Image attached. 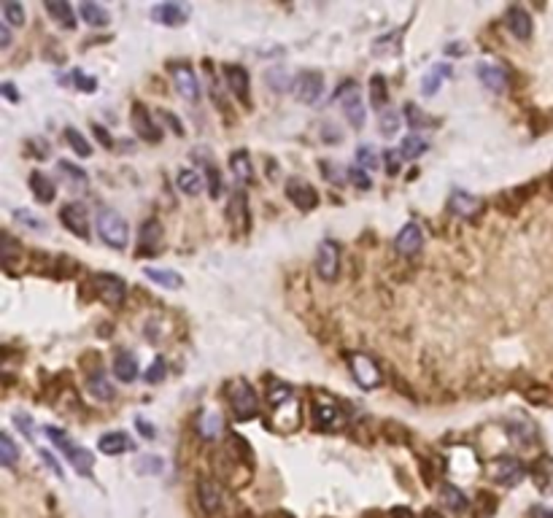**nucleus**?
Here are the masks:
<instances>
[{"instance_id":"f257e3e1","label":"nucleus","mask_w":553,"mask_h":518,"mask_svg":"<svg viewBox=\"0 0 553 518\" xmlns=\"http://www.w3.org/2000/svg\"><path fill=\"white\" fill-rule=\"evenodd\" d=\"M46 435H49L51 443H54L57 448H60V451H62V454H65V459H68V462H71V465H73V467L78 469L81 475H89V472H92V467H95V456H92L87 448L76 445L73 440H71L68 435H62L57 426H46Z\"/></svg>"},{"instance_id":"f03ea898","label":"nucleus","mask_w":553,"mask_h":518,"mask_svg":"<svg viewBox=\"0 0 553 518\" xmlns=\"http://www.w3.org/2000/svg\"><path fill=\"white\" fill-rule=\"evenodd\" d=\"M227 399H229L232 413H235V419L238 421L254 419V416L259 413V399H256V392H254L243 378H238V381H232V383L227 386Z\"/></svg>"},{"instance_id":"7ed1b4c3","label":"nucleus","mask_w":553,"mask_h":518,"mask_svg":"<svg viewBox=\"0 0 553 518\" xmlns=\"http://www.w3.org/2000/svg\"><path fill=\"white\" fill-rule=\"evenodd\" d=\"M92 289H95V295L100 297L103 302H108V305H122L127 297V286L125 281L119 278V275H114V273H98L95 278H92Z\"/></svg>"},{"instance_id":"20e7f679","label":"nucleus","mask_w":553,"mask_h":518,"mask_svg":"<svg viewBox=\"0 0 553 518\" xmlns=\"http://www.w3.org/2000/svg\"><path fill=\"white\" fill-rule=\"evenodd\" d=\"M98 232L100 238L114 248H122L127 243V222L116 211H100L98 216Z\"/></svg>"},{"instance_id":"39448f33","label":"nucleus","mask_w":553,"mask_h":518,"mask_svg":"<svg viewBox=\"0 0 553 518\" xmlns=\"http://www.w3.org/2000/svg\"><path fill=\"white\" fill-rule=\"evenodd\" d=\"M349 365H351L353 378H356V383H359L362 389H376V386H380V370H378V365L367 356V354H356V351H351V354H349Z\"/></svg>"},{"instance_id":"423d86ee","label":"nucleus","mask_w":553,"mask_h":518,"mask_svg":"<svg viewBox=\"0 0 553 518\" xmlns=\"http://www.w3.org/2000/svg\"><path fill=\"white\" fill-rule=\"evenodd\" d=\"M316 273L324 281H335L340 273V246L335 241H324L316 251Z\"/></svg>"},{"instance_id":"0eeeda50","label":"nucleus","mask_w":553,"mask_h":518,"mask_svg":"<svg viewBox=\"0 0 553 518\" xmlns=\"http://www.w3.org/2000/svg\"><path fill=\"white\" fill-rule=\"evenodd\" d=\"M340 105H343L346 119L359 130L365 124V103H362V92H359V87L353 81L343 84V89H340Z\"/></svg>"},{"instance_id":"6e6552de","label":"nucleus","mask_w":553,"mask_h":518,"mask_svg":"<svg viewBox=\"0 0 553 518\" xmlns=\"http://www.w3.org/2000/svg\"><path fill=\"white\" fill-rule=\"evenodd\" d=\"M170 76H173V81H176L178 92L189 100V103H198V100H200V81H198L195 71H192L186 62H170Z\"/></svg>"},{"instance_id":"1a4fd4ad","label":"nucleus","mask_w":553,"mask_h":518,"mask_svg":"<svg viewBox=\"0 0 553 518\" xmlns=\"http://www.w3.org/2000/svg\"><path fill=\"white\" fill-rule=\"evenodd\" d=\"M313 424H316V429H332L337 419H340V408H337V402L332 399L329 395H322V392H316L313 395Z\"/></svg>"},{"instance_id":"9d476101","label":"nucleus","mask_w":553,"mask_h":518,"mask_svg":"<svg viewBox=\"0 0 553 518\" xmlns=\"http://www.w3.org/2000/svg\"><path fill=\"white\" fill-rule=\"evenodd\" d=\"M60 222L65 224L76 238H84V241L89 238V216H87V208H84L81 202H68V205H62Z\"/></svg>"},{"instance_id":"9b49d317","label":"nucleus","mask_w":553,"mask_h":518,"mask_svg":"<svg viewBox=\"0 0 553 518\" xmlns=\"http://www.w3.org/2000/svg\"><path fill=\"white\" fill-rule=\"evenodd\" d=\"M491 478L497 481V483H502V486H518L524 478H527V467L518 462V459H513V456H502L494 467H491Z\"/></svg>"},{"instance_id":"f8f14e48","label":"nucleus","mask_w":553,"mask_h":518,"mask_svg":"<svg viewBox=\"0 0 553 518\" xmlns=\"http://www.w3.org/2000/svg\"><path fill=\"white\" fill-rule=\"evenodd\" d=\"M286 198L292 200L300 211H313V208L319 205L316 189H313L308 181H302V178H289V181H286Z\"/></svg>"},{"instance_id":"ddd939ff","label":"nucleus","mask_w":553,"mask_h":518,"mask_svg":"<svg viewBox=\"0 0 553 518\" xmlns=\"http://www.w3.org/2000/svg\"><path fill=\"white\" fill-rule=\"evenodd\" d=\"M295 92H297V100H302V103H316L322 98V92H324V76L319 71H302L297 76Z\"/></svg>"},{"instance_id":"4468645a","label":"nucleus","mask_w":553,"mask_h":518,"mask_svg":"<svg viewBox=\"0 0 553 518\" xmlns=\"http://www.w3.org/2000/svg\"><path fill=\"white\" fill-rule=\"evenodd\" d=\"M448 208H451L453 216H462V219H473L478 216L480 208H483V200L478 195H470L464 189H453L451 200H448Z\"/></svg>"},{"instance_id":"2eb2a0df","label":"nucleus","mask_w":553,"mask_h":518,"mask_svg":"<svg viewBox=\"0 0 553 518\" xmlns=\"http://www.w3.org/2000/svg\"><path fill=\"white\" fill-rule=\"evenodd\" d=\"M421 246H424V232H421V227L416 222L405 224L403 230H400V235L394 238V248L403 257H416L421 251Z\"/></svg>"},{"instance_id":"dca6fc26","label":"nucleus","mask_w":553,"mask_h":518,"mask_svg":"<svg viewBox=\"0 0 553 518\" xmlns=\"http://www.w3.org/2000/svg\"><path fill=\"white\" fill-rule=\"evenodd\" d=\"M186 17H189V8H186L184 3H159V6L151 8V19H157L159 25H168V27L184 25Z\"/></svg>"},{"instance_id":"f3484780","label":"nucleus","mask_w":553,"mask_h":518,"mask_svg":"<svg viewBox=\"0 0 553 518\" xmlns=\"http://www.w3.org/2000/svg\"><path fill=\"white\" fill-rule=\"evenodd\" d=\"M504 25H507V30H510L518 41H529V35H532V17L527 14V8L510 6V8L504 11Z\"/></svg>"},{"instance_id":"a211bd4d","label":"nucleus","mask_w":553,"mask_h":518,"mask_svg":"<svg viewBox=\"0 0 553 518\" xmlns=\"http://www.w3.org/2000/svg\"><path fill=\"white\" fill-rule=\"evenodd\" d=\"M132 127H135V132L143 138V141H151V144H157L159 138H162V132H159V127L154 124L151 119V114L141 105V103H135L132 105Z\"/></svg>"},{"instance_id":"6ab92c4d","label":"nucleus","mask_w":553,"mask_h":518,"mask_svg":"<svg viewBox=\"0 0 553 518\" xmlns=\"http://www.w3.org/2000/svg\"><path fill=\"white\" fill-rule=\"evenodd\" d=\"M475 74H478L480 84H483L486 89H491V92H504V87H507V71H504L502 65H497V62H480Z\"/></svg>"},{"instance_id":"aec40b11","label":"nucleus","mask_w":553,"mask_h":518,"mask_svg":"<svg viewBox=\"0 0 553 518\" xmlns=\"http://www.w3.org/2000/svg\"><path fill=\"white\" fill-rule=\"evenodd\" d=\"M159 246H162V224L157 219L143 222L138 232V254H157Z\"/></svg>"},{"instance_id":"412c9836","label":"nucleus","mask_w":553,"mask_h":518,"mask_svg":"<svg viewBox=\"0 0 553 518\" xmlns=\"http://www.w3.org/2000/svg\"><path fill=\"white\" fill-rule=\"evenodd\" d=\"M222 429H225V421L219 416V411L202 408L200 413H198V432H200V438H205V440H216V438L222 435Z\"/></svg>"},{"instance_id":"4be33fe9","label":"nucleus","mask_w":553,"mask_h":518,"mask_svg":"<svg viewBox=\"0 0 553 518\" xmlns=\"http://www.w3.org/2000/svg\"><path fill=\"white\" fill-rule=\"evenodd\" d=\"M225 78L232 89V95H238L240 103H249V74L240 65H225Z\"/></svg>"},{"instance_id":"5701e85b","label":"nucleus","mask_w":553,"mask_h":518,"mask_svg":"<svg viewBox=\"0 0 553 518\" xmlns=\"http://www.w3.org/2000/svg\"><path fill=\"white\" fill-rule=\"evenodd\" d=\"M198 497H200V508L205 513H216V510L222 508V486H219L216 481H211V478L200 481Z\"/></svg>"},{"instance_id":"b1692460","label":"nucleus","mask_w":553,"mask_h":518,"mask_svg":"<svg viewBox=\"0 0 553 518\" xmlns=\"http://www.w3.org/2000/svg\"><path fill=\"white\" fill-rule=\"evenodd\" d=\"M229 219L235 224L238 232H246L249 230V208H246V192H235L232 200H229Z\"/></svg>"},{"instance_id":"393cba45","label":"nucleus","mask_w":553,"mask_h":518,"mask_svg":"<svg viewBox=\"0 0 553 518\" xmlns=\"http://www.w3.org/2000/svg\"><path fill=\"white\" fill-rule=\"evenodd\" d=\"M114 375L119 378V381H135L138 378V362H135V356L130 354V351H119L116 356H114Z\"/></svg>"},{"instance_id":"a878e982","label":"nucleus","mask_w":553,"mask_h":518,"mask_svg":"<svg viewBox=\"0 0 553 518\" xmlns=\"http://www.w3.org/2000/svg\"><path fill=\"white\" fill-rule=\"evenodd\" d=\"M229 168L235 173V181H240V184H252L254 181V168H252V159H249V151H235L232 157H229Z\"/></svg>"},{"instance_id":"bb28decb","label":"nucleus","mask_w":553,"mask_h":518,"mask_svg":"<svg viewBox=\"0 0 553 518\" xmlns=\"http://www.w3.org/2000/svg\"><path fill=\"white\" fill-rule=\"evenodd\" d=\"M103 454H108V456H119V454H125L127 448H132L130 443V438H127L125 432H108V435H103L100 443H98Z\"/></svg>"},{"instance_id":"cd10ccee","label":"nucleus","mask_w":553,"mask_h":518,"mask_svg":"<svg viewBox=\"0 0 553 518\" xmlns=\"http://www.w3.org/2000/svg\"><path fill=\"white\" fill-rule=\"evenodd\" d=\"M30 192L35 195L38 202H51L54 200V181L44 173H33L30 175Z\"/></svg>"},{"instance_id":"c85d7f7f","label":"nucleus","mask_w":553,"mask_h":518,"mask_svg":"<svg viewBox=\"0 0 553 518\" xmlns=\"http://www.w3.org/2000/svg\"><path fill=\"white\" fill-rule=\"evenodd\" d=\"M451 76H453L451 65H434V68L424 76V81H421V92H424L427 98H432V95L440 89V81H443V78H451Z\"/></svg>"},{"instance_id":"c756f323","label":"nucleus","mask_w":553,"mask_h":518,"mask_svg":"<svg viewBox=\"0 0 553 518\" xmlns=\"http://www.w3.org/2000/svg\"><path fill=\"white\" fill-rule=\"evenodd\" d=\"M81 17H84V22L92 27H105L111 22V17H108V11L98 6V3H92V0H84L81 3Z\"/></svg>"},{"instance_id":"7c9ffc66","label":"nucleus","mask_w":553,"mask_h":518,"mask_svg":"<svg viewBox=\"0 0 553 518\" xmlns=\"http://www.w3.org/2000/svg\"><path fill=\"white\" fill-rule=\"evenodd\" d=\"M440 499H443V505L453 510V513H464L467 510V497L462 494V489H456L451 483H446L443 489H440Z\"/></svg>"},{"instance_id":"2f4dec72","label":"nucleus","mask_w":553,"mask_h":518,"mask_svg":"<svg viewBox=\"0 0 553 518\" xmlns=\"http://www.w3.org/2000/svg\"><path fill=\"white\" fill-rule=\"evenodd\" d=\"M46 11H49L51 17H54L62 27H68V30H73L76 27L73 8H71L68 3H62V0H49V3H46Z\"/></svg>"},{"instance_id":"473e14b6","label":"nucleus","mask_w":553,"mask_h":518,"mask_svg":"<svg viewBox=\"0 0 553 518\" xmlns=\"http://www.w3.org/2000/svg\"><path fill=\"white\" fill-rule=\"evenodd\" d=\"M87 389L98 397V399H111V397H114V386L108 383V378H105L100 370L92 372V375L87 378Z\"/></svg>"},{"instance_id":"72a5a7b5","label":"nucleus","mask_w":553,"mask_h":518,"mask_svg":"<svg viewBox=\"0 0 553 518\" xmlns=\"http://www.w3.org/2000/svg\"><path fill=\"white\" fill-rule=\"evenodd\" d=\"M146 278L154 281V284H159V286H165V289H178L181 286V275L173 270H159V268H146Z\"/></svg>"},{"instance_id":"f704fd0d","label":"nucleus","mask_w":553,"mask_h":518,"mask_svg":"<svg viewBox=\"0 0 553 518\" xmlns=\"http://www.w3.org/2000/svg\"><path fill=\"white\" fill-rule=\"evenodd\" d=\"M427 148H429V144L421 135H407L403 141V146H400V157H403V159H419Z\"/></svg>"},{"instance_id":"c9c22d12","label":"nucleus","mask_w":553,"mask_h":518,"mask_svg":"<svg viewBox=\"0 0 553 518\" xmlns=\"http://www.w3.org/2000/svg\"><path fill=\"white\" fill-rule=\"evenodd\" d=\"M176 184L184 195H198L202 189V175L198 171H181L176 178Z\"/></svg>"},{"instance_id":"e433bc0d","label":"nucleus","mask_w":553,"mask_h":518,"mask_svg":"<svg viewBox=\"0 0 553 518\" xmlns=\"http://www.w3.org/2000/svg\"><path fill=\"white\" fill-rule=\"evenodd\" d=\"M65 141L71 144V148H73L78 157H89V154H92V146L87 144V138H84L76 127H65Z\"/></svg>"},{"instance_id":"4c0bfd02","label":"nucleus","mask_w":553,"mask_h":518,"mask_svg":"<svg viewBox=\"0 0 553 518\" xmlns=\"http://www.w3.org/2000/svg\"><path fill=\"white\" fill-rule=\"evenodd\" d=\"M370 103L380 114L386 111L383 108L386 105V81H383V76H373V81H370Z\"/></svg>"},{"instance_id":"58836bf2","label":"nucleus","mask_w":553,"mask_h":518,"mask_svg":"<svg viewBox=\"0 0 553 518\" xmlns=\"http://www.w3.org/2000/svg\"><path fill=\"white\" fill-rule=\"evenodd\" d=\"M3 19H6V25H25V8L19 3H14V0H6L3 3Z\"/></svg>"},{"instance_id":"ea45409f","label":"nucleus","mask_w":553,"mask_h":518,"mask_svg":"<svg viewBox=\"0 0 553 518\" xmlns=\"http://www.w3.org/2000/svg\"><path fill=\"white\" fill-rule=\"evenodd\" d=\"M497 510V497H491L489 492L478 494V499H475V508H473V513L475 518H491V513Z\"/></svg>"},{"instance_id":"a19ab883","label":"nucleus","mask_w":553,"mask_h":518,"mask_svg":"<svg viewBox=\"0 0 553 518\" xmlns=\"http://www.w3.org/2000/svg\"><path fill=\"white\" fill-rule=\"evenodd\" d=\"M0 462H3V467H11L17 462V445H14L8 432L0 435Z\"/></svg>"},{"instance_id":"79ce46f5","label":"nucleus","mask_w":553,"mask_h":518,"mask_svg":"<svg viewBox=\"0 0 553 518\" xmlns=\"http://www.w3.org/2000/svg\"><path fill=\"white\" fill-rule=\"evenodd\" d=\"M356 162H359V168H362V171H365V168H367V171H378V165H380V162H378L376 148H373V146H359V148H356Z\"/></svg>"},{"instance_id":"37998d69","label":"nucleus","mask_w":553,"mask_h":518,"mask_svg":"<svg viewBox=\"0 0 553 518\" xmlns=\"http://www.w3.org/2000/svg\"><path fill=\"white\" fill-rule=\"evenodd\" d=\"M397 130H400V114L392 111V108L383 111V114H380V132H383V135H394Z\"/></svg>"},{"instance_id":"c03bdc74","label":"nucleus","mask_w":553,"mask_h":518,"mask_svg":"<svg viewBox=\"0 0 553 518\" xmlns=\"http://www.w3.org/2000/svg\"><path fill=\"white\" fill-rule=\"evenodd\" d=\"M267 84L276 89V92H286L289 87H292V81H289V74L286 71H281V68H273L270 74H267Z\"/></svg>"},{"instance_id":"a18cd8bd","label":"nucleus","mask_w":553,"mask_h":518,"mask_svg":"<svg viewBox=\"0 0 553 518\" xmlns=\"http://www.w3.org/2000/svg\"><path fill=\"white\" fill-rule=\"evenodd\" d=\"M346 175H349V181H351L356 189H370L373 187V181H370V175L362 171L359 165L356 168H351V171H346Z\"/></svg>"},{"instance_id":"49530a36","label":"nucleus","mask_w":553,"mask_h":518,"mask_svg":"<svg viewBox=\"0 0 553 518\" xmlns=\"http://www.w3.org/2000/svg\"><path fill=\"white\" fill-rule=\"evenodd\" d=\"M205 173H208V189H211V198H219V195H222V175H219V168L208 165Z\"/></svg>"},{"instance_id":"de8ad7c7","label":"nucleus","mask_w":553,"mask_h":518,"mask_svg":"<svg viewBox=\"0 0 553 518\" xmlns=\"http://www.w3.org/2000/svg\"><path fill=\"white\" fill-rule=\"evenodd\" d=\"M165 378V359L162 356H157L154 359V365H151L149 370H146V381L149 383H157V381H162Z\"/></svg>"},{"instance_id":"09e8293b","label":"nucleus","mask_w":553,"mask_h":518,"mask_svg":"<svg viewBox=\"0 0 553 518\" xmlns=\"http://www.w3.org/2000/svg\"><path fill=\"white\" fill-rule=\"evenodd\" d=\"M57 168H60V171H62V173H68V175H71L73 181H78V184H87V173L81 171V168H76V165H71V162H65V159H62V162H60Z\"/></svg>"},{"instance_id":"8fccbe9b","label":"nucleus","mask_w":553,"mask_h":518,"mask_svg":"<svg viewBox=\"0 0 553 518\" xmlns=\"http://www.w3.org/2000/svg\"><path fill=\"white\" fill-rule=\"evenodd\" d=\"M14 424H17V426L25 432L27 440H33V438H35V432H33V419H30L27 413H17V416H14Z\"/></svg>"},{"instance_id":"3c124183","label":"nucleus","mask_w":553,"mask_h":518,"mask_svg":"<svg viewBox=\"0 0 553 518\" xmlns=\"http://www.w3.org/2000/svg\"><path fill=\"white\" fill-rule=\"evenodd\" d=\"M73 78H76V84H78V89L81 92H95V76H84V74H73Z\"/></svg>"},{"instance_id":"603ef678","label":"nucleus","mask_w":553,"mask_h":518,"mask_svg":"<svg viewBox=\"0 0 553 518\" xmlns=\"http://www.w3.org/2000/svg\"><path fill=\"white\" fill-rule=\"evenodd\" d=\"M135 426L141 429V435H143L146 440H154V438H157V429H154V424H146L143 419H135Z\"/></svg>"},{"instance_id":"864d4df0","label":"nucleus","mask_w":553,"mask_h":518,"mask_svg":"<svg viewBox=\"0 0 553 518\" xmlns=\"http://www.w3.org/2000/svg\"><path fill=\"white\" fill-rule=\"evenodd\" d=\"M159 116H162L165 122H168L170 127H173V130H176V135H184V127H181V119H178V116L168 114V111H159Z\"/></svg>"},{"instance_id":"5fc2aeb1","label":"nucleus","mask_w":553,"mask_h":518,"mask_svg":"<svg viewBox=\"0 0 553 518\" xmlns=\"http://www.w3.org/2000/svg\"><path fill=\"white\" fill-rule=\"evenodd\" d=\"M92 130H95V135H98V141H100L103 146H105V148H111V146H114V141H111V135H108V132H105V127H100V124H95V127H92Z\"/></svg>"},{"instance_id":"6e6d98bb","label":"nucleus","mask_w":553,"mask_h":518,"mask_svg":"<svg viewBox=\"0 0 553 518\" xmlns=\"http://www.w3.org/2000/svg\"><path fill=\"white\" fill-rule=\"evenodd\" d=\"M386 168H389V175H394L397 168H400V157L394 151H386Z\"/></svg>"},{"instance_id":"4d7b16f0","label":"nucleus","mask_w":553,"mask_h":518,"mask_svg":"<svg viewBox=\"0 0 553 518\" xmlns=\"http://www.w3.org/2000/svg\"><path fill=\"white\" fill-rule=\"evenodd\" d=\"M17 219H19V222H25V224H30V227H44L41 222H35V219H33V214H30V211H17Z\"/></svg>"},{"instance_id":"13d9d810","label":"nucleus","mask_w":553,"mask_h":518,"mask_svg":"<svg viewBox=\"0 0 553 518\" xmlns=\"http://www.w3.org/2000/svg\"><path fill=\"white\" fill-rule=\"evenodd\" d=\"M405 108H407V111H405V114H407V119H410L413 124H421V122H424V116L419 114V108H416V105H405Z\"/></svg>"},{"instance_id":"bf43d9fd","label":"nucleus","mask_w":553,"mask_h":518,"mask_svg":"<svg viewBox=\"0 0 553 518\" xmlns=\"http://www.w3.org/2000/svg\"><path fill=\"white\" fill-rule=\"evenodd\" d=\"M41 459H44V462H46V465H49V467H51V472H54V475H62V469H60V465H57V462H54V459H51V454H49V451H41Z\"/></svg>"},{"instance_id":"052dcab7","label":"nucleus","mask_w":553,"mask_h":518,"mask_svg":"<svg viewBox=\"0 0 553 518\" xmlns=\"http://www.w3.org/2000/svg\"><path fill=\"white\" fill-rule=\"evenodd\" d=\"M0 89H3L6 100H11V103H14V100H19V95H17V89H14V84H11V81H6V84H3Z\"/></svg>"},{"instance_id":"680f3d73","label":"nucleus","mask_w":553,"mask_h":518,"mask_svg":"<svg viewBox=\"0 0 553 518\" xmlns=\"http://www.w3.org/2000/svg\"><path fill=\"white\" fill-rule=\"evenodd\" d=\"M532 516H534V518H553V510H551V508H534V510H532Z\"/></svg>"},{"instance_id":"e2e57ef3","label":"nucleus","mask_w":553,"mask_h":518,"mask_svg":"<svg viewBox=\"0 0 553 518\" xmlns=\"http://www.w3.org/2000/svg\"><path fill=\"white\" fill-rule=\"evenodd\" d=\"M392 516H394V518H416V516H413V510H407V508H394V510H392Z\"/></svg>"},{"instance_id":"0e129e2a","label":"nucleus","mask_w":553,"mask_h":518,"mask_svg":"<svg viewBox=\"0 0 553 518\" xmlns=\"http://www.w3.org/2000/svg\"><path fill=\"white\" fill-rule=\"evenodd\" d=\"M0 41H3V46H8V41H11V33H8V25H0Z\"/></svg>"},{"instance_id":"69168bd1","label":"nucleus","mask_w":553,"mask_h":518,"mask_svg":"<svg viewBox=\"0 0 553 518\" xmlns=\"http://www.w3.org/2000/svg\"><path fill=\"white\" fill-rule=\"evenodd\" d=\"M424 518H443V516H440L437 510H427V513H424Z\"/></svg>"}]
</instances>
